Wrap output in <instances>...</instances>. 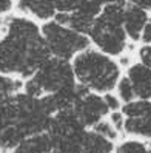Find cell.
I'll return each mask as SVG.
<instances>
[{
  "mask_svg": "<svg viewBox=\"0 0 151 153\" xmlns=\"http://www.w3.org/2000/svg\"><path fill=\"white\" fill-rule=\"evenodd\" d=\"M40 28H42L43 39H45L51 51V56L54 57L73 60L80 51L91 47V40L88 36L76 33L74 30L59 25L54 20L45 22Z\"/></svg>",
  "mask_w": 151,
  "mask_h": 153,
  "instance_id": "3957f363",
  "label": "cell"
},
{
  "mask_svg": "<svg viewBox=\"0 0 151 153\" xmlns=\"http://www.w3.org/2000/svg\"><path fill=\"white\" fill-rule=\"evenodd\" d=\"M148 152L151 153V142H148Z\"/></svg>",
  "mask_w": 151,
  "mask_h": 153,
  "instance_id": "f1b7e54d",
  "label": "cell"
},
{
  "mask_svg": "<svg viewBox=\"0 0 151 153\" xmlns=\"http://www.w3.org/2000/svg\"><path fill=\"white\" fill-rule=\"evenodd\" d=\"M140 43L142 45H150L151 43V16L144 26V31H142V36H140Z\"/></svg>",
  "mask_w": 151,
  "mask_h": 153,
  "instance_id": "cb8c5ba5",
  "label": "cell"
},
{
  "mask_svg": "<svg viewBox=\"0 0 151 153\" xmlns=\"http://www.w3.org/2000/svg\"><path fill=\"white\" fill-rule=\"evenodd\" d=\"M103 99H105V102H106V105H108V108H110V113H111V111L122 110L123 104H122V101L119 99V96H117L116 93H113V91L105 93V94H103Z\"/></svg>",
  "mask_w": 151,
  "mask_h": 153,
  "instance_id": "44dd1931",
  "label": "cell"
},
{
  "mask_svg": "<svg viewBox=\"0 0 151 153\" xmlns=\"http://www.w3.org/2000/svg\"><path fill=\"white\" fill-rule=\"evenodd\" d=\"M57 13H73L77 10L79 0H54Z\"/></svg>",
  "mask_w": 151,
  "mask_h": 153,
  "instance_id": "ffe728a7",
  "label": "cell"
},
{
  "mask_svg": "<svg viewBox=\"0 0 151 153\" xmlns=\"http://www.w3.org/2000/svg\"><path fill=\"white\" fill-rule=\"evenodd\" d=\"M110 122L113 124V127L116 128L117 131H123V127H125V114H123L122 110H117V111H111L110 114Z\"/></svg>",
  "mask_w": 151,
  "mask_h": 153,
  "instance_id": "603a6c76",
  "label": "cell"
},
{
  "mask_svg": "<svg viewBox=\"0 0 151 153\" xmlns=\"http://www.w3.org/2000/svg\"><path fill=\"white\" fill-rule=\"evenodd\" d=\"M83 149L86 153H113L114 144L111 139H106L105 136L96 133L94 130H88L85 134Z\"/></svg>",
  "mask_w": 151,
  "mask_h": 153,
  "instance_id": "8fae6325",
  "label": "cell"
},
{
  "mask_svg": "<svg viewBox=\"0 0 151 153\" xmlns=\"http://www.w3.org/2000/svg\"><path fill=\"white\" fill-rule=\"evenodd\" d=\"M103 2L102 0H79V5H77V13H80L90 19H97L99 14L102 13V8H103Z\"/></svg>",
  "mask_w": 151,
  "mask_h": 153,
  "instance_id": "e0dca14e",
  "label": "cell"
},
{
  "mask_svg": "<svg viewBox=\"0 0 151 153\" xmlns=\"http://www.w3.org/2000/svg\"><path fill=\"white\" fill-rule=\"evenodd\" d=\"M91 130H94L96 133H99V134H102V136H105L106 139H111V141L117 139V136H119V131L113 127V124L110 122V119L108 121L102 119L100 122H97Z\"/></svg>",
  "mask_w": 151,
  "mask_h": 153,
  "instance_id": "d6986e66",
  "label": "cell"
},
{
  "mask_svg": "<svg viewBox=\"0 0 151 153\" xmlns=\"http://www.w3.org/2000/svg\"><path fill=\"white\" fill-rule=\"evenodd\" d=\"M150 19V13L142 8L127 3L125 6V17H123V30H125L128 40L133 43L140 42V36L144 31V26Z\"/></svg>",
  "mask_w": 151,
  "mask_h": 153,
  "instance_id": "ba28073f",
  "label": "cell"
},
{
  "mask_svg": "<svg viewBox=\"0 0 151 153\" xmlns=\"http://www.w3.org/2000/svg\"><path fill=\"white\" fill-rule=\"evenodd\" d=\"M74 111L86 128L88 127L93 128L97 122H100L102 119H105V116L110 114V108L103 99V94L94 91L85 94L76 104Z\"/></svg>",
  "mask_w": 151,
  "mask_h": 153,
  "instance_id": "8992f818",
  "label": "cell"
},
{
  "mask_svg": "<svg viewBox=\"0 0 151 153\" xmlns=\"http://www.w3.org/2000/svg\"><path fill=\"white\" fill-rule=\"evenodd\" d=\"M114 153H150L148 152V144L140 142L136 139L125 141L114 150Z\"/></svg>",
  "mask_w": 151,
  "mask_h": 153,
  "instance_id": "ac0fdd59",
  "label": "cell"
},
{
  "mask_svg": "<svg viewBox=\"0 0 151 153\" xmlns=\"http://www.w3.org/2000/svg\"><path fill=\"white\" fill-rule=\"evenodd\" d=\"M137 60L140 64L151 68V43L150 45H140L137 48Z\"/></svg>",
  "mask_w": 151,
  "mask_h": 153,
  "instance_id": "7402d4cb",
  "label": "cell"
},
{
  "mask_svg": "<svg viewBox=\"0 0 151 153\" xmlns=\"http://www.w3.org/2000/svg\"><path fill=\"white\" fill-rule=\"evenodd\" d=\"M123 131L140 138H151V118H127Z\"/></svg>",
  "mask_w": 151,
  "mask_h": 153,
  "instance_id": "7c38bea8",
  "label": "cell"
},
{
  "mask_svg": "<svg viewBox=\"0 0 151 153\" xmlns=\"http://www.w3.org/2000/svg\"><path fill=\"white\" fill-rule=\"evenodd\" d=\"M71 64L77 82L94 93L105 94L113 91L122 77V67L119 62L93 45L79 53Z\"/></svg>",
  "mask_w": 151,
  "mask_h": 153,
  "instance_id": "7a4b0ae2",
  "label": "cell"
},
{
  "mask_svg": "<svg viewBox=\"0 0 151 153\" xmlns=\"http://www.w3.org/2000/svg\"><path fill=\"white\" fill-rule=\"evenodd\" d=\"M31 77L40 85L43 94L56 93L59 90L77 84L71 60L59 59L54 56L43 62Z\"/></svg>",
  "mask_w": 151,
  "mask_h": 153,
  "instance_id": "5b68a950",
  "label": "cell"
},
{
  "mask_svg": "<svg viewBox=\"0 0 151 153\" xmlns=\"http://www.w3.org/2000/svg\"><path fill=\"white\" fill-rule=\"evenodd\" d=\"M96 19H90V17H86L77 11H73L69 13V20H68V28L74 30L76 33H80L83 36H88L93 28V23H94Z\"/></svg>",
  "mask_w": 151,
  "mask_h": 153,
  "instance_id": "9a60e30c",
  "label": "cell"
},
{
  "mask_svg": "<svg viewBox=\"0 0 151 153\" xmlns=\"http://www.w3.org/2000/svg\"><path fill=\"white\" fill-rule=\"evenodd\" d=\"M49 152H52V141L49 134L45 131L25 138L14 149L13 153H49Z\"/></svg>",
  "mask_w": 151,
  "mask_h": 153,
  "instance_id": "30bf717a",
  "label": "cell"
},
{
  "mask_svg": "<svg viewBox=\"0 0 151 153\" xmlns=\"http://www.w3.org/2000/svg\"><path fill=\"white\" fill-rule=\"evenodd\" d=\"M82 153H86V152H82Z\"/></svg>",
  "mask_w": 151,
  "mask_h": 153,
  "instance_id": "1f68e13d",
  "label": "cell"
},
{
  "mask_svg": "<svg viewBox=\"0 0 151 153\" xmlns=\"http://www.w3.org/2000/svg\"><path fill=\"white\" fill-rule=\"evenodd\" d=\"M94 48L100 50L102 53L111 57H120L128 50V36L123 30V23L113 20L110 17L103 16L102 13L94 20L93 28L88 34Z\"/></svg>",
  "mask_w": 151,
  "mask_h": 153,
  "instance_id": "277c9868",
  "label": "cell"
},
{
  "mask_svg": "<svg viewBox=\"0 0 151 153\" xmlns=\"http://www.w3.org/2000/svg\"><path fill=\"white\" fill-rule=\"evenodd\" d=\"M23 139H25V134L20 131V128L17 125H11V127L0 131V149L14 150Z\"/></svg>",
  "mask_w": 151,
  "mask_h": 153,
  "instance_id": "4fadbf2b",
  "label": "cell"
},
{
  "mask_svg": "<svg viewBox=\"0 0 151 153\" xmlns=\"http://www.w3.org/2000/svg\"><path fill=\"white\" fill-rule=\"evenodd\" d=\"M49 153H59V152H56V150H52V152H49Z\"/></svg>",
  "mask_w": 151,
  "mask_h": 153,
  "instance_id": "f546056e",
  "label": "cell"
},
{
  "mask_svg": "<svg viewBox=\"0 0 151 153\" xmlns=\"http://www.w3.org/2000/svg\"><path fill=\"white\" fill-rule=\"evenodd\" d=\"M23 88V82L17 77H11V74L0 73V101L8 99L19 93V90Z\"/></svg>",
  "mask_w": 151,
  "mask_h": 153,
  "instance_id": "5bb4252c",
  "label": "cell"
},
{
  "mask_svg": "<svg viewBox=\"0 0 151 153\" xmlns=\"http://www.w3.org/2000/svg\"><path fill=\"white\" fill-rule=\"evenodd\" d=\"M17 10L43 22L52 20L57 13L54 0H19Z\"/></svg>",
  "mask_w": 151,
  "mask_h": 153,
  "instance_id": "9c48e42d",
  "label": "cell"
},
{
  "mask_svg": "<svg viewBox=\"0 0 151 153\" xmlns=\"http://www.w3.org/2000/svg\"><path fill=\"white\" fill-rule=\"evenodd\" d=\"M13 10V0H0V16Z\"/></svg>",
  "mask_w": 151,
  "mask_h": 153,
  "instance_id": "484cf974",
  "label": "cell"
},
{
  "mask_svg": "<svg viewBox=\"0 0 151 153\" xmlns=\"http://www.w3.org/2000/svg\"><path fill=\"white\" fill-rule=\"evenodd\" d=\"M125 74L131 80L136 91V99L151 101V68L140 62H133L127 68Z\"/></svg>",
  "mask_w": 151,
  "mask_h": 153,
  "instance_id": "52a82bcc",
  "label": "cell"
},
{
  "mask_svg": "<svg viewBox=\"0 0 151 153\" xmlns=\"http://www.w3.org/2000/svg\"><path fill=\"white\" fill-rule=\"evenodd\" d=\"M5 34L0 39V73L31 77L51 51L42 28L26 17L11 16L3 22Z\"/></svg>",
  "mask_w": 151,
  "mask_h": 153,
  "instance_id": "6da1fadb",
  "label": "cell"
},
{
  "mask_svg": "<svg viewBox=\"0 0 151 153\" xmlns=\"http://www.w3.org/2000/svg\"><path fill=\"white\" fill-rule=\"evenodd\" d=\"M102 2H103V3H105V0H102Z\"/></svg>",
  "mask_w": 151,
  "mask_h": 153,
  "instance_id": "4dcf8cb0",
  "label": "cell"
},
{
  "mask_svg": "<svg viewBox=\"0 0 151 153\" xmlns=\"http://www.w3.org/2000/svg\"><path fill=\"white\" fill-rule=\"evenodd\" d=\"M117 62H119V65H120V67L128 68V67L133 64V59H131V56H128L127 53H125V54H122V56L119 57V60H117Z\"/></svg>",
  "mask_w": 151,
  "mask_h": 153,
  "instance_id": "4316f807",
  "label": "cell"
},
{
  "mask_svg": "<svg viewBox=\"0 0 151 153\" xmlns=\"http://www.w3.org/2000/svg\"><path fill=\"white\" fill-rule=\"evenodd\" d=\"M116 94L119 96V99L122 101V104H128L131 101L136 99V91H134V87H133L131 80L128 79L127 74H122V77L119 79V82L116 85Z\"/></svg>",
  "mask_w": 151,
  "mask_h": 153,
  "instance_id": "2e32d148",
  "label": "cell"
},
{
  "mask_svg": "<svg viewBox=\"0 0 151 153\" xmlns=\"http://www.w3.org/2000/svg\"><path fill=\"white\" fill-rule=\"evenodd\" d=\"M128 3L131 5H136L139 8H142V10H145V11H151V0H128Z\"/></svg>",
  "mask_w": 151,
  "mask_h": 153,
  "instance_id": "d4e9b609",
  "label": "cell"
},
{
  "mask_svg": "<svg viewBox=\"0 0 151 153\" xmlns=\"http://www.w3.org/2000/svg\"><path fill=\"white\" fill-rule=\"evenodd\" d=\"M105 3H128V0H105Z\"/></svg>",
  "mask_w": 151,
  "mask_h": 153,
  "instance_id": "83f0119b",
  "label": "cell"
}]
</instances>
